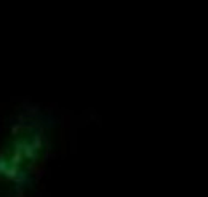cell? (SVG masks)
<instances>
[{
	"label": "cell",
	"mask_w": 208,
	"mask_h": 197,
	"mask_svg": "<svg viewBox=\"0 0 208 197\" xmlns=\"http://www.w3.org/2000/svg\"><path fill=\"white\" fill-rule=\"evenodd\" d=\"M3 175L7 176V178H10V180H13V178L16 176V168H15V167H13V168H7V171H5Z\"/></svg>",
	"instance_id": "cell-1"
},
{
	"label": "cell",
	"mask_w": 208,
	"mask_h": 197,
	"mask_svg": "<svg viewBox=\"0 0 208 197\" xmlns=\"http://www.w3.org/2000/svg\"><path fill=\"white\" fill-rule=\"evenodd\" d=\"M19 160H21V151L18 149V151H16V154H15V157H13V165H16Z\"/></svg>",
	"instance_id": "cell-2"
},
{
	"label": "cell",
	"mask_w": 208,
	"mask_h": 197,
	"mask_svg": "<svg viewBox=\"0 0 208 197\" xmlns=\"http://www.w3.org/2000/svg\"><path fill=\"white\" fill-rule=\"evenodd\" d=\"M5 171H7V165L3 160H0V173H5Z\"/></svg>",
	"instance_id": "cell-3"
}]
</instances>
